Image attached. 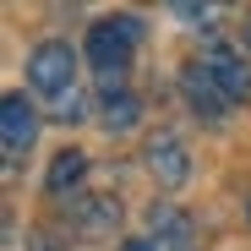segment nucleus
I'll return each mask as SVG.
<instances>
[{"label": "nucleus", "mask_w": 251, "mask_h": 251, "mask_svg": "<svg viewBox=\"0 0 251 251\" xmlns=\"http://www.w3.org/2000/svg\"><path fill=\"white\" fill-rule=\"evenodd\" d=\"M137 38H142V17H131V11L93 22L88 27V60L99 66V76H126V60H131Z\"/></svg>", "instance_id": "nucleus-1"}, {"label": "nucleus", "mask_w": 251, "mask_h": 251, "mask_svg": "<svg viewBox=\"0 0 251 251\" xmlns=\"http://www.w3.org/2000/svg\"><path fill=\"white\" fill-rule=\"evenodd\" d=\"M71 71H76V55H71L66 38H44V44L27 55V82L38 93H50V99L71 93Z\"/></svg>", "instance_id": "nucleus-2"}, {"label": "nucleus", "mask_w": 251, "mask_h": 251, "mask_svg": "<svg viewBox=\"0 0 251 251\" xmlns=\"http://www.w3.org/2000/svg\"><path fill=\"white\" fill-rule=\"evenodd\" d=\"M148 170L158 175V186H164V191L186 186V175H191V158H186V142H180L175 131H158V137L148 142Z\"/></svg>", "instance_id": "nucleus-3"}, {"label": "nucleus", "mask_w": 251, "mask_h": 251, "mask_svg": "<svg viewBox=\"0 0 251 251\" xmlns=\"http://www.w3.org/2000/svg\"><path fill=\"white\" fill-rule=\"evenodd\" d=\"M33 131H38V115H33V104H27L22 93H11L6 104H0V142H6V158L27 153Z\"/></svg>", "instance_id": "nucleus-4"}, {"label": "nucleus", "mask_w": 251, "mask_h": 251, "mask_svg": "<svg viewBox=\"0 0 251 251\" xmlns=\"http://www.w3.org/2000/svg\"><path fill=\"white\" fill-rule=\"evenodd\" d=\"M202 66L213 71V82H219V88H224V99H246V93H251V66H246V60H240L235 50H224V44H213V50L202 55Z\"/></svg>", "instance_id": "nucleus-5"}, {"label": "nucleus", "mask_w": 251, "mask_h": 251, "mask_svg": "<svg viewBox=\"0 0 251 251\" xmlns=\"http://www.w3.org/2000/svg\"><path fill=\"white\" fill-rule=\"evenodd\" d=\"M180 88H186L191 109H197V115H207V120H219V115H224V104H229V99H224V88L213 82V71H207L202 60L180 71Z\"/></svg>", "instance_id": "nucleus-6"}, {"label": "nucleus", "mask_w": 251, "mask_h": 251, "mask_svg": "<svg viewBox=\"0 0 251 251\" xmlns=\"http://www.w3.org/2000/svg\"><path fill=\"white\" fill-rule=\"evenodd\" d=\"M82 175H88V153H76V148H66V153H55V164H50V175H44V191L50 197H66Z\"/></svg>", "instance_id": "nucleus-7"}, {"label": "nucleus", "mask_w": 251, "mask_h": 251, "mask_svg": "<svg viewBox=\"0 0 251 251\" xmlns=\"http://www.w3.org/2000/svg\"><path fill=\"white\" fill-rule=\"evenodd\" d=\"M137 120H142V99H131V93H109L104 99V131H131Z\"/></svg>", "instance_id": "nucleus-8"}, {"label": "nucleus", "mask_w": 251, "mask_h": 251, "mask_svg": "<svg viewBox=\"0 0 251 251\" xmlns=\"http://www.w3.org/2000/svg\"><path fill=\"white\" fill-rule=\"evenodd\" d=\"M153 229H158V240H170V251H191V224L175 207H153Z\"/></svg>", "instance_id": "nucleus-9"}, {"label": "nucleus", "mask_w": 251, "mask_h": 251, "mask_svg": "<svg viewBox=\"0 0 251 251\" xmlns=\"http://www.w3.org/2000/svg\"><path fill=\"white\" fill-rule=\"evenodd\" d=\"M115 224H120V207H115L109 197H104V202H93L88 213H82V229H88V235H104V229H115Z\"/></svg>", "instance_id": "nucleus-10"}, {"label": "nucleus", "mask_w": 251, "mask_h": 251, "mask_svg": "<svg viewBox=\"0 0 251 251\" xmlns=\"http://www.w3.org/2000/svg\"><path fill=\"white\" fill-rule=\"evenodd\" d=\"M55 120H82V93H76V88L55 99Z\"/></svg>", "instance_id": "nucleus-11"}, {"label": "nucleus", "mask_w": 251, "mask_h": 251, "mask_svg": "<svg viewBox=\"0 0 251 251\" xmlns=\"http://www.w3.org/2000/svg\"><path fill=\"white\" fill-rule=\"evenodd\" d=\"M120 251H158V240H126Z\"/></svg>", "instance_id": "nucleus-12"}, {"label": "nucleus", "mask_w": 251, "mask_h": 251, "mask_svg": "<svg viewBox=\"0 0 251 251\" xmlns=\"http://www.w3.org/2000/svg\"><path fill=\"white\" fill-rule=\"evenodd\" d=\"M246 219H251V202H246Z\"/></svg>", "instance_id": "nucleus-13"}]
</instances>
